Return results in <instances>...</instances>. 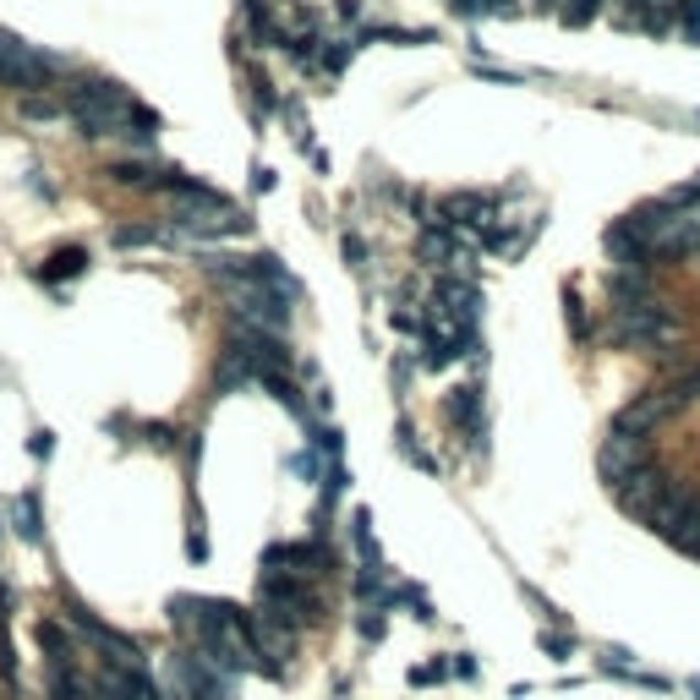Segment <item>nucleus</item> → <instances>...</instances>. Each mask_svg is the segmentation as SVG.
Listing matches in <instances>:
<instances>
[{"label": "nucleus", "mask_w": 700, "mask_h": 700, "mask_svg": "<svg viewBox=\"0 0 700 700\" xmlns=\"http://www.w3.org/2000/svg\"><path fill=\"white\" fill-rule=\"evenodd\" d=\"M66 116L77 121V132L88 142H105V138H127V116H132V94L116 83V77H77L66 88Z\"/></svg>", "instance_id": "1"}, {"label": "nucleus", "mask_w": 700, "mask_h": 700, "mask_svg": "<svg viewBox=\"0 0 700 700\" xmlns=\"http://www.w3.org/2000/svg\"><path fill=\"white\" fill-rule=\"evenodd\" d=\"M629 230L646 241L651 258H696L700 252V203H657L629 214Z\"/></svg>", "instance_id": "2"}, {"label": "nucleus", "mask_w": 700, "mask_h": 700, "mask_svg": "<svg viewBox=\"0 0 700 700\" xmlns=\"http://www.w3.org/2000/svg\"><path fill=\"white\" fill-rule=\"evenodd\" d=\"M252 230V219L236 208V203H225L214 186H203L197 197H181L175 208H170V241H225V236H247Z\"/></svg>", "instance_id": "3"}, {"label": "nucleus", "mask_w": 700, "mask_h": 700, "mask_svg": "<svg viewBox=\"0 0 700 700\" xmlns=\"http://www.w3.org/2000/svg\"><path fill=\"white\" fill-rule=\"evenodd\" d=\"M700 400V367H690L679 384H668V389H651V395H640L635 406H624L618 417H613V432L618 438H635V443H646L657 427L668 417H679V411H690Z\"/></svg>", "instance_id": "4"}, {"label": "nucleus", "mask_w": 700, "mask_h": 700, "mask_svg": "<svg viewBox=\"0 0 700 700\" xmlns=\"http://www.w3.org/2000/svg\"><path fill=\"white\" fill-rule=\"evenodd\" d=\"M159 696L164 700H236V679L214 674L192 646L186 651H170L159 663Z\"/></svg>", "instance_id": "5"}, {"label": "nucleus", "mask_w": 700, "mask_h": 700, "mask_svg": "<svg viewBox=\"0 0 700 700\" xmlns=\"http://www.w3.org/2000/svg\"><path fill=\"white\" fill-rule=\"evenodd\" d=\"M61 72H66V61H61V55H50V50H39V44H22V39L0 33V83H6V88H17L22 99H28V94H39V88H50Z\"/></svg>", "instance_id": "6"}, {"label": "nucleus", "mask_w": 700, "mask_h": 700, "mask_svg": "<svg viewBox=\"0 0 700 700\" xmlns=\"http://www.w3.org/2000/svg\"><path fill=\"white\" fill-rule=\"evenodd\" d=\"M66 624L105 657V663H116V668H142V646L132 640V635H121V629H110L88 602H77V596H66Z\"/></svg>", "instance_id": "7"}, {"label": "nucleus", "mask_w": 700, "mask_h": 700, "mask_svg": "<svg viewBox=\"0 0 700 700\" xmlns=\"http://www.w3.org/2000/svg\"><path fill=\"white\" fill-rule=\"evenodd\" d=\"M596 471H602L607 493H629V487H635V482L651 471V460H646V443L607 432V443H602V454H596Z\"/></svg>", "instance_id": "8"}, {"label": "nucleus", "mask_w": 700, "mask_h": 700, "mask_svg": "<svg viewBox=\"0 0 700 700\" xmlns=\"http://www.w3.org/2000/svg\"><path fill=\"white\" fill-rule=\"evenodd\" d=\"M493 197H482V192H449L443 203H438V225H471L476 236H487V225H493Z\"/></svg>", "instance_id": "9"}, {"label": "nucleus", "mask_w": 700, "mask_h": 700, "mask_svg": "<svg viewBox=\"0 0 700 700\" xmlns=\"http://www.w3.org/2000/svg\"><path fill=\"white\" fill-rule=\"evenodd\" d=\"M443 417H449V427H454L471 449H482V432H487V427H482V389H476V384H460V389L443 400Z\"/></svg>", "instance_id": "10"}, {"label": "nucleus", "mask_w": 700, "mask_h": 700, "mask_svg": "<svg viewBox=\"0 0 700 700\" xmlns=\"http://www.w3.org/2000/svg\"><path fill=\"white\" fill-rule=\"evenodd\" d=\"M607 258L618 263V274H646V269L657 263V258L646 252V241L629 230V219H618V225L607 230Z\"/></svg>", "instance_id": "11"}, {"label": "nucleus", "mask_w": 700, "mask_h": 700, "mask_svg": "<svg viewBox=\"0 0 700 700\" xmlns=\"http://www.w3.org/2000/svg\"><path fill=\"white\" fill-rule=\"evenodd\" d=\"M6 526L28 542V548H39L44 542V504H39V493L28 487V493H17L11 504H6Z\"/></svg>", "instance_id": "12"}, {"label": "nucleus", "mask_w": 700, "mask_h": 700, "mask_svg": "<svg viewBox=\"0 0 700 700\" xmlns=\"http://www.w3.org/2000/svg\"><path fill=\"white\" fill-rule=\"evenodd\" d=\"M33 635H39V646H44V663H50V668L77 663V640H72V629H66L61 618H39V624H33Z\"/></svg>", "instance_id": "13"}, {"label": "nucleus", "mask_w": 700, "mask_h": 700, "mask_svg": "<svg viewBox=\"0 0 700 700\" xmlns=\"http://www.w3.org/2000/svg\"><path fill=\"white\" fill-rule=\"evenodd\" d=\"M44 284H61V280H77V274H88V247H55L39 269H33Z\"/></svg>", "instance_id": "14"}, {"label": "nucleus", "mask_w": 700, "mask_h": 700, "mask_svg": "<svg viewBox=\"0 0 700 700\" xmlns=\"http://www.w3.org/2000/svg\"><path fill=\"white\" fill-rule=\"evenodd\" d=\"M417 252H421V263H465V247L449 236V225H427Z\"/></svg>", "instance_id": "15"}, {"label": "nucleus", "mask_w": 700, "mask_h": 700, "mask_svg": "<svg viewBox=\"0 0 700 700\" xmlns=\"http://www.w3.org/2000/svg\"><path fill=\"white\" fill-rule=\"evenodd\" d=\"M351 542H356V563H362V569H384V553H378V537H373V515H367V509H356Z\"/></svg>", "instance_id": "16"}, {"label": "nucleus", "mask_w": 700, "mask_h": 700, "mask_svg": "<svg viewBox=\"0 0 700 700\" xmlns=\"http://www.w3.org/2000/svg\"><path fill=\"white\" fill-rule=\"evenodd\" d=\"M395 449L406 454V465H417V471H427V476H438V454H427V449H421V438L411 432V427H400V432H395Z\"/></svg>", "instance_id": "17"}, {"label": "nucleus", "mask_w": 700, "mask_h": 700, "mask_svg": "<svg viewBox=\"0 0 700 700\" xmlns=\"http://www.w3.org/2000/svg\"><path fill=\"white\" fill-rule=\"evenodd\" d=\"M17 110H22V121H66V105L61 99H39V94H28Z\"/></svg>", "instance_id": "18"}, {"label": "nucleus", "mask_w": 700, "mask_h": 700, "mask_svg": "<svg viewBox=\"0 0 700 700\" xmlns=\"http://www.w3.org/2000/svg\"><path fill=\"white\" fill-rule=\"evenodd\" d=\"M356 629H362V640H367V646H378V640H384V629H389L384 607H378V602H362V613H356Z\"/></svg>", "instance_id": "19"}, {"label": "nucleus", "mask_w": 700, "mask_h": 700, "mask_svg": "<svg viewBox=\"0 0 700 700\" xmlns=\"http://www.w3.org/2000/svg\"><path fill=\"white\" fill-rule=\"evenodd\" d=\"M110 241L127 252V247H153V241H170V236H164V230H153V225H121Z\"/></svg>", "instance_id": "20"}, {"label": "nucleus", "mask_w": 700, "mask_h": 700, "mask_svg": "<svg viewBox=\"0 0 700 700\" xmlns=\"http://www.w3.org/2000/svg\"><path fill=\"white\" fill-rule=\"evenodd\" d=\"M674 548H679V553H690V559H700V498H696V509H690V520L679 526Z\"/></svg>", "instance_id": "21"}, {"label": "nucleus", "mask_w": 700, "mask_h": 700, "mask_svg": "<svg viewBox=\"0 0 700 700\" xmlns=\"http://www.w3.org/2000/svg\"><path fill=\"white\" fill-rule=\"evenodd\" d=\"M449 679V663L438 657V663H421V668H411V690H427V685H443Z\"/></svg>", "instance_id": "22"}, {"label": "nucleus", "mask_w": 700, "mask_h": 700, "mask_svg": "<svg viewBox=\"0 0 700 700\" xmlns=\"http://www.w3.org/2000/svg\"><path fill=\"white\" fill-rule=\"evenodd\" d=\"M563 317H569L574 340H591V323H585V306H580V295H563Z\"/></svg>", "instance_id": "23"}, {"label": "nucleus", "mask_w": 700, "mask_h": 700, "mask_svg": "<svg viewBox=\"0 0 700 700\" xmlns=\"http://www.w3.org/2000/svg\"><path fill=\"white\" fill-rule=\"evenodd\" d=\"M559 11H563V22H591L602 11V0H563Z\"/></svg>", "instance_id": "24"}, {"label": "nucleus", "mask_w": 700, "mask_h": 700, "mask_svg": "<svg viewBox=\"0 0 700 700\" xmlns=\"http://www.w3.org/2000/svg\"><path fill=\"white\" fill-rule=\"evenodd\" d=\"M186 559L203 563L208 559V537H203V515H192V537H186Z\"/></svg>", "instance_id": "25"}, {"label": "nucleus", "mask_w": 700, "mask_h": 700, "mask_svg": "<svg viewBox=\"0 0 700 700\" xmlns=\"http://www.w3.org/2000/svg\"><path fill=\"white\" fill-rule=\"evenodd\" d=\"M542 651H548V657H569V651H574V635H559V629H542Z\"/></svg>", "instance_id": "26"}, {"label": "nucleus", "mask_w": 700, "mask_h": 700, "mask_svg": "<svg viewBox=\"0 0 700 700\" xmlns=\"http://www.w3.org/2000/svg\"><path fill=\"white\" fill-rule=\"evenodd\" d=\"M28 454H33V460H50V454H55V432H50V427H39V432L28 438Z\"/></svg>", "instance_id": "27"}, {"label": "nucleus", "mask_w": 700, "mask_h": 700, "mask_svg": "<svg viewBox=\"0 0 700 700\" xmlns=\"http://www.w3.org/2000/svg\"><path fill=\"white\" fill-rule=\"evenodd\" d=\"M679 22L690 39H700V0H679Z\"/></svg>", "instance_id": "28"}, {"label": "nucleus", "mask_w": 700, "mask_h": 700, "mask_svg": "<svg viewBox=\"0 0 700 700\" xmlns=\"http://www.w3.org/2000/svg\"><path fill=\"white\" fill-rule=\"evenodd\" d=\"M340 252H345V263H351V269H362V263H367V247H362V236H345V241H340Z\"/></svg>", "instance_id": "29"}, {"label": "nucleus", "mask_w": 700, "mask_h": 700, "mask_svg": "<svg viewBox=\"0 0 700 700\" xmlns=\"http://www.w3.org/2000/svg\"><path fill=\"white\" fill-rule=\"evenodd\" d=\"M142 432H148V443H153V449H170V443H175V432H170L164 421H153V427H142Z\"/></svg>", "instance_id": "30"}, {"label": "nucleus", "mask_w": 700, "mask_h": 700, "mask_svg": "<svg viewBox=\"0 0 700 700\" xmlns=\"http://www.w3.org/2000/svg\"><path fill=\"white\" fill-rule=\"evenodd\" d=\"M449 674H454V679H476V663H471L465 651H454V663H449Z\"/></svg>", "instance_id": "31"}, {"label": "nucleus", "mask_w": 700, "mask_h": 700, "mask_svg": "<svg viewBox=\"0 0 700 700\" xmlns=\"http://www.w3.org/2000/svg\"><path fill=\"white\" fill-rule=\"evenodd\" d=\"M252 186H258V192H269V186H274V170H269V164H258V170H252Z\"/></svg>", "instance_id": "32"}, {"label": "nucleus", "mask_w": 700, "mask_h": 700, "mask_svg": "<svg viewBox=\"0 0 700 700\" xmlns=\"http://www.w3.org/2000/svg\"><path fill=\"white\" fill-rule=\"evenodd\" d=\"M690 696H696V700H700V679H696V685H690Z\"/></svg>", "instance_id": "33"}, {"label": "nucleus", "mask_w": 700, "mask_h": 700, "mask_svg": "<svg viewBox=\"0 0 700 700\" xmlns=\"http://www.w3.org/2000/svg\"><path fill=\"white\" fill-rule=\"evenodd\" d=\"M542 6H563V0H542Z\"/></svg>", "instance_id": "34"}, {"label": "nucleus", "mask_w": 700, "mask_h": 700, "mask_svg": "<svg viewBox=\"0 0 700 700\" xmlns=\"http://www.w3.org/2000/svg\"><path fill=\"white\" fill-rule=\"evenodd\" d=\"M0 526H6V520H0Z\"/></svg>", "instance_id": "35"}]
</instances>
